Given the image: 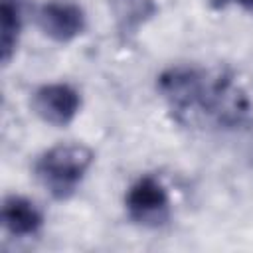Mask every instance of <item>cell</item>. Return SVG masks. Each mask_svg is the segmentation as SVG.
<instances>
[{
    "label": "cell",
    "instance_id": "cell-1",
    "mask_svg": "<svg viewBox=\"0 0 253 253\" xmlns=\"http://www.w3.org/2000/svg\"><path fill=\"white\" fill-rule=\"evenodd\" d=\"M158 91L170 111L184 123L231 125L245 113V101L223 77H211L196 67H172L158 79Z\"/></svg>",
    "mask_w": 253,
    "mask_h": 253
},
{
    "label": "cell",
    "instance_id": "cell-2",
    "mask_svg": "<svg viewBox=\"0 0 253 253\" xmlns=\"http://www.w3.org/2000/svg\"><path fill=\"white\" fill-rule=\"evenodd\" d=\"M93 158V150L85 144H57L36 160L34 172L53 200H67L81 186Z\"/></svg>",
    "mask_w": 253,
    "mask_h": 253
},
{
    "label": "cell",
    "instance_id": "cell-3",
    "mask_svg": "<svg viewBox=\"0 0 253 253\" xmlns=\"http://www.w3.org/2000/svg\"><path fill=\"white\" fill-rule=\"evenodd\" d=\"M128 217L142 227H160L170 219V196L154 176H140L125 196Z\"/></svg>",
    "mask_w": 253,
    "mask_h": 253
},
{
    "label": "cell",
    "instance_id": "cell-4",
    "mask_svg": "<svg viewBox=\"0 0 253 253\" xmlns=\"http://www.w3.org/2000/svg\"><path fill=\"white\" fill-rule=\"evenodd\" d=\"M32 109L43 123L65 126L77 117L81 97L69 83H45L34 91Z\"/></svg>",
    "mask_w": 253,
    "mask_h": 253
},
{
    "label": "cell",
    "instance_id": "cell-5",
    "mask_svg": "<svg viewBox=\"0 0 253 253\" xmlns=\"http://www.w3.org/2000/svg\"><path fill=\"white\" fill-rule=\"evenodd\" d=\"M40 30L53 42L67 43L85 30V12L73 0H45L36 14Z\"/></svg>",
    "mask_w": 253,
    "mask_h": 253
},
{
    "label": "cell",
    "instance_id": "cell-6",
    "mask_svg": "<svg viewBox=\"0 0 253 253\" xmlns=\"http://www.w3.org/2000/svg\"><path fill=\"white\" fill-rule=\"evenodd\" d=\"M4 229L14 237H30L43 225V215L40 208L24 196H6L0 213Z\"/></svg>",
    "mask_w": 253,
    "mask_h": 253
},
{
    "label": "cell",
    "instance_id": "cell-7",
    "mask_svg": "<svg viewBox=\"0 0 253 253\" xmlns=\"http://www.w3.org/2000/svg\"><path fill=\"white\" fill-rule=\"evenodd\" d=\"M24 26V0H0V51L6 65L18 45Z\"/></svg>",
    "mask_w": 253,
    "mask_h": 253
},
{
    "label": "cell",
    "instance_id": "cell-8",
    "mask_svg": "<svg viewBox=\"0 0 253 253\" xmlns=\"http://www.w3.org/2000/svg\"><path fill=\"white\" fill-rule=\"evenodd\" d=\"M111 4L123 34H132L156 12L152 0H111Z\"/></svg>",
    "mask_w": 253,
    "mask_h": 253
},
{
    "label": "cell",
    "instance_id": "cell-9",
    "mask_svg": "<svg viewBox=\"0 0 253 253\" xmlns=\"http://www.w3.org/2000/svg\"><path fill=\"white\" fill-rule=\"evenodd\" d=\"M231 2H235L239 6H245V8H253V0H231Z\"/></svg>",
    "mask_w": 253,
    "mask_h": 253
}]
</instances>
